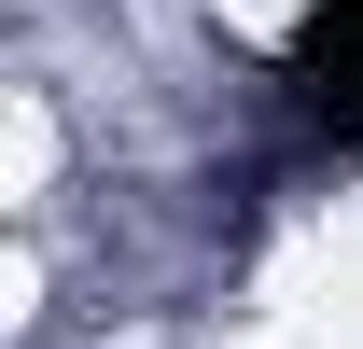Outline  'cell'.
Wrapping results in <instances>:
<instances>
[{"label": "cell", "instance_id": "obj_1", "mask_svg": "<svg viewBox=\"0 0 363 349\" xmlns=\"http://www.w3.org/2000/svg\"><path fill=\"white\" fill-rule=\"evenodd\" d=\"M279 70H294V98H308L335 140H363V0H308L294 43H279Z\"/></svg>", "mask_w": 363, "mask_h": 349}]
</instances>
